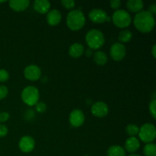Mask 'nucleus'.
I'll list each match as a JSON object with an SVG mask.
<instances>
[{"instance_id":"nucleus-17","label":"nucleus","mask_w":156,"mask_h":156,"mask_svg":"<svg viewBox=\"0 0 156 156\" xmlns=\"http://www.w3.org/2000/svg\"><path fill=\"white\" fill-rule=\"evenodd\" d=\"M84 50V46L80 43H74L72 44L69 49V54L70 56L73 58H79L83 54Z\"/></svg>"},{"instance_id":"nucleus-30","label":"nucleus","mask_w":156,"mask_h":156,"mask_svg":"<svg viewBox=\"0 0 156 156\" xmlns=\"http://www.w3.org/2000/svg\"><path fill=\"white\" fill-rule=\"evenodd\" d=\"M10 117V115L8 112H2L0 113V122L1 123H4L6 122Z\"/></svg>"},{"instance_id":"nucleus-16","label":"nucleus","mask_w":156,"mask_h":156,"mask_svg":"<svg viewBox=\"0 0 156 156\" xmlns=\"http://www.w3.org/2000/svg\"><path fill=\"white\" fill-rule=\"evenodd\" d=\"M34 8L41 14H45L50 11V2L48 0H36L34 2Z\"/></svg>"},{"instance_id":"nucleus-31","label":"nucleus","mask_w":156,"mask_h":156,"mask_svg":"<svg viewBox=\"0 0 156 156\" xmlns=\"http://www.w3.org/2000/svg\"><path fill=\"white\" fill-rule=\"evenodd\" d=\"M8 128L7 126L3 124H0V138L4 137L7 135Z\"/></svg>"},{"instance_id":"nucleus-24","label":"nucleus","mask_w":156,"mask_h":156,"mask_svg":"<svg viewBox=\"0 0 156 156\" xmlns=\"http://www.w3.org/2000/svg\"><path fill=\"white\" fill-rule=\"evenodd\" d=\"M61 4L66 9H72L76 5V2L74 0H62Z\"/></svg>"},{"instance_id":"nucleus-14","label":"nucleus","mask_w":156,"mask_h":156,"mask_svg":"<svg viewBox=\"0 0 156 156\" xmlns=\"http://www.w3.org/2000/svg\"><path fill=\"white\" fill-rule=\"evenodd\" d=\"M124 147L125 151H127L128 152H130V153H134L140 149V140L136 136L129 137L125 142Z\"/></svg>"},{"instance_id":"nucleus-28","label":"nucleus","mask_w":156,"mask_h":156,"mask_svg":"<svg viewBox=\"0 0 156 156\" xmlns=\"http://www.w3.org/2000/svg\"><path fill=\"white\" fill-rule=\"evenodd\" d=\"M9 90L8 88L5 85H0V100L4 99L8 95Z\"/></svg>"},{"instance_id":"nucleus-23","label":"nucleus","mask_w":156,"mask_h":156,"mask_svg":"<svg viewBox=\"0 0 156 156\" xmlns=\"http://www.w3.org/2000/svg\"><path fill=\"white\" fill-rule=\"evenodd\" d=\"M139 130H140V127L137 125L133 124V123L127 125L126 127V133L130 137L136 136L138 135Z\"/></svg>"},{"instance_id":"nucleus-32","label":"nucleus","mask_w":156,"mask_h":156,"mask_svg":"<svg viewBox=\"0 0 156 156\" xmlns=\"http://www.w3.org/2000/svg\"><path fill=\"white\" fill-rule=\"evenodd\" d=\"M148 12H150L152 15H154L156 13V4L155 3H153V4L150 5L148 8Z\"/></svg>"},{"instance_id":"nucleus-34","label":"nucleus","mask_w":156,"mask_h":156,"mask_svg":"<svg viewBox=\"0 0 156 156\" xmlns=\"http://www.w3.org/2000/svg\"><path fill=\"white\" fill-rule=\"evenodd\" d=\"M155 50H156V45H155L152 47V56H153L154 58L156 57V53H155Z\"/></svg>"},{"instance_id":"nucleus-25","label":"nucleus","mask_w":156,"mask_h":156,"mask_svg":"<svg viewBox=\"0 0 156 156\" xmlns=\"http://www.w3.org/2000/svg\"><path fill=\"white\" fill-rule=\"evenodd\" d=\"M149 112H150L151 115L152 116L154 119H155L156 117V100L155 98L150 102L149 105Z\"/></svg>"},{"instance_id":"nucleus-29","label":"nucleus","mask_w":156,"mask_h":156,"mask_svg":"<svg viewBox=\"0 0 156 156\" xmlns=\"http://www.w3.org/2000/svg\"><path fill=\"white\" fill-rule=\"evenodd\" d=\"M110 5H111V7L114 9H117L118 10L119 8L121 5V2L120 0H111L110 2Z\"/></svg>"},{"instance_id":"nucleus-7","label":"nucleus","mask_w":156,"mask_h":156,"mask_svg":"<svg viewBox=\"0 0 156 156\" xmlns=\"http://www.w3.org/2000/svg\"><path fill=\"white\" fill-rule=\"evenodd\" d=\"M126 47L121 43H114L110 49V55L114 61H121L126 56Z\"/></svg>"},{"instance_id":"nucleus-18","label":"nucleus","mask_w":156,"mask_h":156,"mask_svg":"<svg viewBox=\"0 0 156 156\" xmlns=\"http://www.w3.org/2000/svg\"><path fill=\"white\" fill-rule=\"evenodd\" d=\"M144 6V3L142 0H129L126 2V8L128 10L132 12H141Z\"/></svg>"},{"instance_id":"nucleus-15","label":"nucleus","mask_w":156,"mask_h":156,"mask_svg":"<svg viewBox=\"0 0 156 156\" xmlns=\"http://www.w3.org/2000/svg\"><path fill=\"white\" fill-rule=\"evenodd\" d=\"M9 5L12 9L16 12H21L27 9L30 5L29 0H11Z\"/></svg>"},{"instance_id":"nucleus-19","label":"nucleus","mask_w":156,"mask_h":156,"mask_svg":"<svg viewBox=\"0 0 156 156\" xmlns=\"http://www.w3.org/2000/svg\"><path fill=\"white\" fill-rule=\"evenodd\" d=\"M107 155L108 156H126V151L122 146L114 145L108 149Z\"/></svg>"},{"instance_id":"nucleus-9","label":"nucleus","mask_w":156,"mask_h":156,"mask_svg":"<svg viewBox=\"0 0 156 156\" xmlns=\"http://www.w3.org/2000/svg\"><path fill=\"white\" fill-rule=\"evenodd\" d=\"M91 114L97 117H105L109 112V108L108 105L103 101H98L93 104L91 108Z\"/></svg>"},{"instance_id":"nucleus-5","label":"nucleus","mask_w":156,"mask_h":156,"mask_svg":"<svg viewBox=\"0 0 156 156\" xmlns=\"http://www.w3.org/2000/svg\"><path fill=\"white\" fill-rule=\"evenodd\" d=\"M39 91L34 86H27L21 92V99L23 102L28 106H34L39 100Z\"/></svg>"},{"instance_id":"nucleus-35","label":"nucleus","mask_w":156,"mask_h":156,"mask_svg":"<svg viewBox=\"0 0 156 156\" xmlns=\"http://www.w3.org/2000/svg\"><path fill=\"white\" fill-rule=\"evenodd\" d=\"M128 156H142L140 154H137V153H131L130 155H129Z\"/></svg>"},{"instance_id":"nucleus-3","label":"nucleus","mask_w":156,"mask_h":156,"mask_svg":"<svg viewBox=\"0 0 156 156\" xmlns=\"http://www.w3.org/2000/svg\"><path fill=\"white\" fill-rule=\"evenodd\" d=\"M85 41L91 50H98L105 44L104 34L98 29H91L85 35Z\"/></svg>"},{"instance_id":"nucleus-37","label":"nucleus","mask_w":156,"mask_h":156,"mask_svg":"<svg viewBox=\"0 0 156 156\" xmlns=\"http://www.w3.org/2000/svg\"><path fill=\"white\" fill-rule=\"evenodd\" d=\"M85 156H88V155H85Z\"/></svg>"},{"instance_id":"nucleus-4","label":"nucleus","mask_w":156,"mask_h":156,"mask_svg":"<svg viewBox=\"0 0 156 156\" xmlns=\"http://www.w3.org/2000/svg\"><path fill=\"white\" fill-rule=\"evenodd\" d=\"M112 21L117 27L125 28L129 26L132 21L130 14L124 9H118L114 12L112 15Z\"/></svg>"},{"instance_id":"nucleus-26","label":"nucleus","mask_w":156,"mask_h":156,"mask_svg":"<svg viewBox=\"0 0 156 156\" xmlns=\"http://www.w3.org/2000/svg\"><path fill=\"white\" fill-rule=\"evenodd\" d=\"M9 79V73L5 69H0V82H6Z\"/></svg>"},{"instance_id":"nucleus-33","label":"nucleus","mask_w":156,"mask_h":156,"mask_svg":"<svg viewBox=\"0 0 156 156\" xmlns=\"http://www.w3.org/2000/svg\"><path fill=\"white\" fill-rule=\"evenodd\" d=\"M85 54H86L87 56H91L93 55V52H92V50L90 48L87 49L86 51H85Z\"/></svg>"},{"instance_id":"nucleus-27","label":"nucleus","mask_w":156,"mask_h":156,"mask_svg":"<svg viewBox=\"0 0 156 156\" xmlns=\"http://www.w3.org/2000/svg\"><path fill=\"white\" fill-rule=\"evenodd\" d=\"M35 108L37 112L39 113H44L47 109V105L43 101H38L37 103L35 105Z\"/></svg>"},{"instance_id":"nucleus-10","label":"nucleus","mask_w":156,"mask_h":156,"mask_svg":"<svg viewBox=\"0 0 156 156\" xmlns=\"http://www.w3.org/2000/svg\"><path fill=\"white\" fill-rule=\"evenodd\" d=\"M24 77L30 81H37L41 78V69L37 65H29L24 70Z\"/></svg>"},{"instance_id":"nucleus-8","label":"nucleus","mask_w":156,"mask_h":156,"mask_svg":"<svg viewBox=\"0 0 156 156\" xmlns=\"http://www.w3.org/2000/svg\"><path fill=\"white\" fill-rule=\"evenodd\" d=\"M88 17L92 22L97 24L105 23V21L110 20L109 16L106 12L101 9H94L91 10L88 14Z\"/></svg>"},{"instance_id":"nucleus-12","label":"nucleus","mask_w":156,"mask_h":156,"mask_svg":"<svg viewBox=\"0 0 156 156\" xmlns=\"http://www.w3.org/2000/svg\"><path fill=\"white\" fill-rule=\"evenodd\" d=\"M69 123L74 127H79L85 122V114L81 110L75 109L69 114Z\"/></svg>"},{"instance_id":"nucleus-22","label":"nucleus","mask_w":156,"mask_h":156,"mask_svg":"<svg viewBox=\"0 0 156 156\" xmlns=\"http://www.w3.org/2000/svg\"><path fill=\"white\" fill-rule=\"evenodd\" d=\"M143 152L146 156H156V146L155 143H147L143 148Z\"/></svg>"},{"instance_id":"nucleus-20","label":"nucleus","mask_w":156,"mask_h":156,"mask_svg":"<svg viewBox=\"0 0 156 156\" xmlns=\"http://www.w3.org/2000/svg\"><path fill=\"white\" fill-rule=\"evenodd\" d=\"M94 61L96 64L99 66H104L108 62V56L105 52L101 50H98L94 53Z\"/></svg>"},{"instance_id":"nucleus-11","label":"nucleus","mask_w":156,"mask_h":156,"mask_svg":"<svg viewBox=\"0 0 156 156\" xmlns=\"http://www.w3.org/2000/svg\"><path fill=\"white\" fill-rule=\"evenodd\" d=\"M18 146L21 152L24 153H28V152H32L35 147V141L31 136H24L21 137V140H19Z\"/></svg>"},{"instance_id":"nucleus-36","label":"nucleus","mask_w":156,"mask_h":156,"mask_svg":"<svg viewBox=\"0 0 156 156\" xmlns=\"http://www.w3.org/2000/svg\"><path fill=\"white\" fill-rule=\"evenodd\" d=\"M6 1H0V3H3V2H5Z\"/></svg>"},{"instance_id":"nucleus-21","label":"nucleus","mask_w":156,"mask_h":156,"mask_svg":"<svg viewBox=\"0 0 156 156\" xmlns=\"http://www.w3.org/2000/svg\"><path fill=\"white\" fill-rule=\"evenodd\" d=\"M133 38V33L129 30L127 29H123L121 31H120L118 34V39L120 42L122 43H128L131 41Z\"/></svg>"},{"instance_id":"nucleus-13","label":"nucleus","mask_w":156,"mask_h":156,"mask_svg":"<svg viewBox=\"0 0 156 156\" xmlns=\"http://www.w3.org/2000/svg\"><path fill=\"white\" fill-rule=\"evenodd\" d=\"M62 20L61 12L57 9H52L47 12V21L50 26H56L59 24Z\"/></svg>"},{"instance_id":"nucleus-2","label":"nucleus","mask_w":156,"mask_h":156,"mask_svg":"<svg viewBox=\"0 0 156 156\" xmlns=\"http://www.w3.org/2000/svg\"><path fill=\"white\" fill-rule=\"evenodd\" d=\"M86 19L82 11L74 9L68 13L66 16V24L72 30H79L85 26Z\"/></svg>"},{"instance_id":"nucleus-6","label":"nucleus","mask_w":156,"mask_h":156,"mask_svg":"<svg viewBox=\"0 0 156 156\" xmlns=\"http://www.w3.org/2000/svg\"><path fill=\"white\" fill-rule=\"evenodd\" d=\"M138 135L140 140L146 144L152 143L156 137L155 126L152 123H145L140 128Z\"/></svg>"},{"instance_id":"nucleus-1","label":"nucleus","mask_w":156,"mask_h":156,"mask_svg":"<svg viewBox=\"0 0 156 156\" xmlns=\"http://www.w3.org/2000/svg\"><path fill=\"white\" fill-rule=\"evenodd\" d=\"M133 24L136 28L142 33H149L155 27V18L147 10H142L135 15Z\"/></svg>"}]
</instances>
